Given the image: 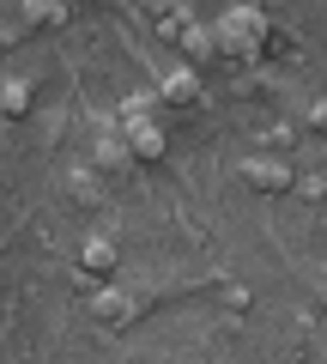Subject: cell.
Here are the masks:
<instances>
[{
  "instance_id": "6da1fadb",
  "label": "cell",
  "mask_w": 327,
  "mask_h": 364,
  "mask_svg": "<svg viewBox=\"0 0 327 364\" xmlns=\"http://www.w3.org/2000/svg\"><path fill=\"white\" fill-rule=\"evenodd\" d=\"M261 43H273V18L261 6H231L218 18V55H255Z\"/></svg>"
},
{
  "instance_id": "7a4b0ae2",
  "label": "cell",
  "mask_w": 327,
  "mask_h": 364,
  "mask_svg": "<svg viewBox=\"0 0 327 364\" xmlns=\"http://www.w3.org/2000/svg\"><path fill=\"white\" fill-rule=\"evenodd\" d=\"M243 182L261 188V195H285V188H297V170H291L285 158H249V164H243Z\"/></svg>"
},
{
  "instance_id": "3957f363",
  "label": "cell",
  "mask_w": 327,
  "mask_h": 364,
  "mask_svg": "<svg viewBox=\"0 0 327 364\" xmlns=\"http://www.w3.org/2000/svg\"><path fill=\"white\" fill-rule=\"evenodd\" d=\"M133 310H140V291H121V286H109V291H97V298H92V316L104 328H121Z\"/></svg>"
},
{
  "instance_id": "277c9868",
  "label": "cell",
  "mask_w": 327,
  "mask_h": 364,
  "mask_svg": "<svg viewBox=\"0 0 327 364\" xmlns=\"http://www.w3.org/2000/svg\"><path fill=\"white\" fill-rule=\"evenodd\" d=\"M121 134H128V158H145V164L164 158V128H157V122H121Z\"/></svg>"
},
{
  "instance_id": "5b68a950",
  "label": "cell",
  "mask_w": 327,
  "mask_h": 364,
  "mask_svg": "<svg viewBox=\"0 0 327 364\" xmlns=\"http://www.w3.org/2000/svg\"><path fill=\"white\" fill-rule=\"evenodd\" d=\"M109 273H116V243L92 237V243L79 249V279H109Z\"/></svg>"
},
{
  "instance_id": "8992f818",
  "label": "cell",
  "mask_w": 327,
  "mask_h": 364,
  "mask_svg": "<svg viewBox=\"0 0 327 364\" xmlns=\"http://www.w3.org/2000/svg\"><path fill=\"white\" fill-rule=\"evenodd\" d=\"M157 91H164V104H200V73L194 67H170L157 79Z\"/></svg>"
},
{
  "instance_id": "52a82bcc",
  "label": "cell",
  "mask_w": 327,
  "mask_h": 364,
  "mask_svg": "<svg viewBox=\"0 0 327 364\" xmlns=\"http://www.w3.org/2000/svg\"><path fill=\"white\" fill-rule=\"evenodd\" d=\"M182 55L188 61H212V55H218V31L212 25H188L182 31Z\"/></svg>"
},
{
  "instance_id": "ba28073f",
  "label": "cell",
  "mask_w": 327,
  "mask_h": 364,
  "mask_svg": "<svg viewBox=\"0 0 327 364\" xmlns=\"http://www.w3.org/2000/svg\"><path fill=\"white\" fill-rule=\"evenodd\" d=\"M31 109V85L25 79H6V85H0V116H25Z\"/></svg>"
},
{
  "instance_id": "9c48e42d",
  "label": "cell",
  "mask_w": 327,
  "mask_h": 364,
  "mask_svg": "<svg viewBox=\"0 0 327 364\" xmlns=\"http://www.w3.org/2000/svg\"><path fill=\"white\" fill-rule=\"evenodd\" d=\"M25 18H31V25H61V18H67V6H61V0H31V6H25Z\"/></svg>"
},
{
  "instance_id": "30bf717a",
  "label": "cell",
  "mask_w": 327,
  "mask_h": 364,
  "mask_svg": "<svg viewBox=\"0 0 327 364\" xmlns=\"http://www.w3.org/2000/svg\"><path fill=\"white\" fill-rule=\"evenodd\" d=\"M297 188H303V195H309V200H327V182H321V176H303Z\"/></svg>"
},
{
  "instance_id": "8fae6325",
  "label": "cell",
  "mask_w": 327,
  "mask_h": 364,
  "mask_svg": "<svg viewBox=\"0 0 327 364\" xmlns=\"http://www.w3.org/2000/svg\"><path fill=\"white\" fill-rule=\"evenodd\" d=\"M309 122H315V134H327V97H321V104L309 109Z\"/></svg>"
}]
</instances>
